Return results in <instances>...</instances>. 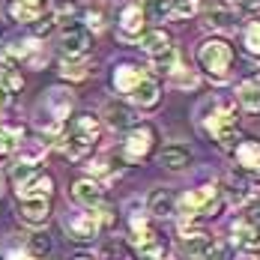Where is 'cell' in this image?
Returning a JSON list of instances; mask_svg holds the SVG:
<instances>
[{
	"label": "cell",
	"mask_w": 260,
	"mask_h": 260,
	"mask_svg": "<svg viewBox=\"0 0 260 260\" xmlns=\"http://www.w3.org/2000/svg\"><path fill=\"white\" fill-rule=\"evenodd\" d=\"M99 135H102L99 120H96L93 114H78V117L69 123V132L57 141V147H60V153L66 158L81 161V158L93 150V144L99 141Z\"/></svg>",
	"instance_id": "cell-1"
},
{
	"label": "cell",
	"mask_w": 260,
	"mask_h": 260,
	"mask_svg": "<svg viewBox=\"0 0 260 260\" xmlns=\"http://www.w3.org/2000/svg\"><path fill=\"white\" fill-rule=\"evenodd\" d=\"M198 63L201 69H207L215 81H224L231 75V63H234V48L224 39H207L198 48Z\"/></svg>",
	"instance_id": "cell-2"
},
{
	"label": "cell",
	"mask_w": 260,
	"mask_h": 260,
	"mask_svg": "<svg viewBox=\"0 0 260 260\" xmlns=\"http://www.w3.org/2000/svg\"><path fill=\"white\" fill-rule=\"evenodd\" d=\"M236 126H239V114H236V105H231V102L218 105V108L209 114V120H207V132L218 141V147H224V150L234 147Z\"/></svg>",
	"instance_id": "cell-3"
},
{
	"label": "cell",
	"mask_w": 260,
	"mask_h": 260,
	"mask_svg": "<svg viewBox=\"0 0 260 260\" xmlns=\"http://www.w3.org/2000/svg\"><path fill=\"white\" fill-rule=\"evenodd\" d=\"M111 212H114V209H108V207H96V209H87V212H78V215L66 224V228H69V236H72L75 242L93 239L102 228H108V224L114 221Z\"/></svg>",
	"instance_id": "cell-4"
},
{
	"label": "cell",
	"mask_w": 260,
	"mask_h": 260,
	"mask_svg": "<svg viewBox=\"0 0 260 260\" xmlns=\"http://www.w3.org/2000/svg\"><path fill=\"white\" fill-rule=\"evenodd\" d=\"M132 245H135V251H138L141 260H165V251H168L158 231H153L144 218L132 221Z\"/></svg>",
	"instance_id": "cell-5"
},
{
	"label": "cell",
	"mask_w": 260,
	"mask_h": 260,
	"mask_svg": "<svg viewBox=\"0 0 260 260\" xmlns=\"http://www.w3.org/2000/svg\"><path fill=\"white\" fill-rule=\"evenodd\" d=\"M215 209H218V188L215 185H201V188H191L188 194H182L180 201V209L188 221L191 218H198V215H215Z\"/></svg>",
	"instance_id": "cell-6"
},
{
	"label": "cell",
	"mask_w": 260,
	"mask_h": 260,
	"mask_svg": "<svg viewBox=\"0 0 260 260\" xmlns=\"http://www.w3.org/2000/svg\"><path fill=\"white\" fill-rule=\"evenodd\" d=\"M182 248H185L188 257H194V260H221L224 257L221 245H215V239L209 234H204V231H185Z\"/></svg>",
	"instance_id": "cell-7"
},
{
	"label": "cell",
	"mask_w": 260,
	"mask_h": 260,
	"mask_svg": "<svg viewBox=\"0 0 260 260\" xmlns=\"http://www.w3.org/2000/svg\"><path fill=\"white\" fill-rule=\"evenodd\" d=\"M153 141H156V135H153L150 126H135V129H129L126 141H123V156L129 161H141L153 150Z\"/></svg>",
	"instance_id": "cell-8"
},
{
	"label": "cell",
	"mask_w": 260,
	"mask_h": 260,
	"mask_svg": "<svg viewBox=\"0 0 260 260\" xmlns=\"http://www.w3.org/2000/svg\"><path fill=\"white\" fill-rule=\"evenodd\" d=\"M87 48H90V33L84 27H69L60 39V51L66 57H81V54H87Z\"/></svg>",
	"instance_id": "cell-9"
},
{
	"label": "cell",
	"mask_w": 260,
	"mask_h": 260,
	"mask_svg": "<svg viewBox=\"0 0 260 260\" xmlns=\"http://www.w3.org/2000/svg\"><path fill=\"white\" fill-rule=\"evenodd\" d=\"M51 188H54V182L48 174H36L33 180H27L21 182V185H15V191H18V198L21 201H33V198H51Z\"/></svg>",
	"instance_id": "cell-10"
},
{
	"label": "cell",
	"mask_w": 260,
	"mask_h": 260,
	"mask_svg": "<svg viewBox=\"0 0 260 260\" xmlns=\"http://www.w3.org/2000/svg\"><path fill=\"white\" fill-rule=\"evenodd\" d=\"M231 231H234L236 245H242V248H248V251L260 248V231H257V224H254L251 218H236Z\"/></svg>",
	"instance_id": "cell-11"
},
{
	"label": "cell",
	"mask_w": 260,
	"mask_h": 260,
	"mask_svg": "<svg viewBox=\"0 0 260 260\" xmlns=\"http://www.w3.org/2000/svg\"><path fill=\"white\" fill-rule=\"evenodd\" d=\"M72 198H75L78 204H84L87 209L102 207V188H99L96 180H78L72 185Z\"/></svg>",
	"instance_id": "cell-12"
},
{
	"label": "cell",
	"mask_w": 260,
	"mask_h": 260,
	"mask_svg": "<svg viewBox=\"0 0 260 260\" xmlns=\"http://www.w3.org/2000/svg\"><path fill=\"white\" fill-rule=\"evenodd\" d=\"M48 215H51V204L45 201V198H33V201H21V218H24L27 224H45L48 221Z\"/></svg>",
	"instance_id": "cell-13"
},
{
	"label": "cell",
	"mask_w": 260,
	"mask_h": 260,
	"mask_svg": "<svg viewBox=\"0 0 260 260\" xmlns=\"http://www.w3.org/2000/svg\"><path fill=\"white\" fill-rule=\"evenodd\" d=\"M207 24L212 27V30L228 33V30H234L236 27V12L228 6V3H215V6L207 12Z\"/></svg>",
	"instance_id": "cell-14"
},
{
	"label": "cell",
	"mask_w": 260,
	"mask_h": 260,
	"mask_svg": "<svg viewBox=\"0 0 260 260\" xmlns=\"http://www.w3.org/2000/svg\"><path fill=\"white\" fill-rule=\"evenodd\" d=\"M24 144V126H0V158H9Z\"/></svg>",
	"instance_id": "cell-15"
},
{
	"label": "cell",
	"mask_w": 260,
	"mask_h": 260,
	"mask_svg": "<svg viewBox=\"0 0 260 260\" xmlns=\"http://www.w3.org/2000/svg\"><path fill=\"white\" fill-rule=\"evenodd\" d=\"M147 78L141 69H135V66H120L117 72H114V87H117V93H123V96H129L132 90L141 84V81Z\"/></svg>",
	"instance_id": "cell-16"
},
{
	"label": "cell",
	"mask_w": 260,
	"mask_h": 260,
	"mask_svg": "<svg viewBox=\"0 0 260 260\" xmlns=\"http://www.w3.org/2000/svg\"><path fill=\"white\" fill-rule=\"evenodd\" d=\"M188 161H191V153L180 147V144H171V147H165L161 153H158V165H165V168H171V171H182V168H188Z\"/></svg>",
	"instance_id": "cell-17"
},
{
	"label": "cell",
	"mask_w": 260,
	"mask_h": 260,
	"mask_svg": "<svg viewBox=\"0 0 260 260\" xmlns=\"http://www.w3.org/2000/svg\"><path fill=\"white\" fill-rule=\"evenodd\" d=\"M141 48L150 54V57H161L165 51H171L174 45H171V36L165 30H150V33L141 36Z\"/></svg>",
	"instance_id": "cell-18"
},
{
	"label": "cell",
	"mask_w": 260,
	"mask_h": 260,
	"mask_svg": "<svg viewBox=\"0 0 260 260\" xmlns=\"http://www.w3.org/2000/svg\"><path fill=\"white\" fill-rule=\"evenodd\" d=\"M21 90V75L15 72V69H9V66H3L0 69V108H6V105L12 102V96Z\"/></svg>",
	"instance_id": "cell-19"
},
{
	"label": "cell",
	"mask_w": 260,
	"mask_h": 260,
	"mask_svg": "<svg viewBox=\"0 0 260 260\" xmlns=\"http://www.w3.org/2000/svg\"><path fill=\"white\" fill-rule=\"evenodd\" d=\"M9 15H12L15 21L33 24V21H39V15H42V3H36V0H15V3H9Z\"/></svg>",
	"instance_id": "cell-20"
},
{
	"label": "cell",
	"mask_w": 260,
	"mask_h": 260,
	"mask_svg": "<svg viewBox=\"0 0 260 260\" xmlns=\"http://www.w3.org/2000/svg\"><path fill=\"white\" fill-rule=\"evenodd\" d=\"M236 99L248 111H260V78H245L236 87Z\"/></svg>",
	"instance_id": "cell-21"
},
{
	"label": "cell",
	"mask_w": 260,
	"mask_h": 260,
	"mask_svg": "<svg viewBox=\"0 0 260 260\" xmlns=\"http://www.w3.org/2000/svg\"><path fill=\"white\" fill-rule=\"evenodd\" d=\"M144 9L141 6H126L123 9V15H120V30H123V36H138L141 30H144Z\"/></svg>",
	"instance_id": "cell-22"
},
{
	"label": "cell",
	"mask_w": 260,
	"mask_h": 260,
	"mask_svg": "<svg viewBox=\"0 0 260 260\" xmlns=\"http://www.w3.org/2000/svg\"><path fill=\"white\" fill-rule=\"evenodd\" d=\"M236 161L245 171H260V141H242L236 147Z\"/></svg>",
	"instance_id": "cell-23"
},
{
	"label": "cell",
	"mask_w": 260,
	"mask_h": 260,
	"mask_svg": "<svg viewBox=\"0 0 260 260\" xmlns=\"http://www.w3.org/2000/svg\"><path fill=\"white\" fill-rule=\"evenodd\" d=\"M129 99L132 102H138L141 108H150V105H156L158 102V84L153 78H144L135 90L129 93Z\"/></svg>",
	"instance_id": "cell-24"
},
{
	"label": "cell",
	"mask_w": 260,
	"mask_h": 260,
	"mask_svg": "<svg viewBox=\"0 0 260 260\" xmlns=\"http://www.w3.org/2000/svg\"><path fill=\"white\" fill-rule=\"evenodd\" d=\"M147 209H150L153 215H158V218L174 215V212H177V209H174V194H171V191H165V188H156V191L150 194V204H147Z\"/></svg>",
	"instance_id": "cell-25"
},
{
	"label": "cell",
	"mask_w": 260,
	"mask_h": 260,
	"mask_svg": "<svg viewBox=\"0 0 260 260\" xmlns=\"http://www.w3.org/2000/svg\"><path fill=\"white\" fill-rule=\"evenodd\" d=\"M48 105H51V117L63 123V117H69V111H72V96L66 90H51L48 93Z\"/></svg>",
	"instance_id": "cell-26"
},
{
	"label": "cell",
	"mask_w": 260,
	"mask_h": 260,
	"mask_svg": "<svg viewBox=\"0 0 260 260\" xmlns=\"http://www.w3.org/2000/svg\"><path fill=\"white\" fill-rule=\"evenodd\" d=\"M108 126L111 129H135V114H132L129 108H123V105H108Z\"/></svg>",
	"instance_id": "cell-27"
},
{
	"label": "cell",
	"mask_w": 260,
	"mask_h": 260,
	"mask_svg": "<svg viewBox=\"0 0 260 260\" xmlns=\"http://www.w3.org/2000/svg\"><path fill=\"white\" fill-rule=\"evenodd\" d=\"M144 15L153 18V21H165L171 18V0H144Z\"/></svg>",
	"instance_id": "cell-28"
},
{
	"label": "cell",
	"mask_w": 260,
	"mask_h": 260,
	"mask_svg": "<svg viewBox=\"0 0 260 260\" xmlns=\"http://www.w3.org/2000/svg\"><path fill=\"white\" fill-rule=\"evenodd\" d=\"M78 15V3L75 0H60V3H54L51 9V18L54 24H63V21H72Z\"/></svg>",
	"instance_id": "cell-29"
},
{
	"label": "cell",
	"mask_w": 260,
	"mask_h": 260,
	"mask_svg": "<svg viewBox=\"0 0 260 260\" xmlns=\"http://www.w3.org/2000/svg\"><path fill=\"white\" fill-rule=\"evenodd\" d=\"M51 251V239H48V234H33L30 239H27V254L30 257H45Z\"/></svg>",
	"instance_id": "cell-30"
},
{
	"label": "cell",
	"mask_w": 260,
	"mask_h": 260,
	"mask_svg": "<svg viewBox=\"0 0 260 260\" xmlns=\"http://www.w3.org/2000/svg\"><path fill=\"white\" fill-rule=\"evenodd\" d=\"M171 81H174L177 87H182V90H188V87H198V72L180 63V66H177V69L171 72Z\"/></svg>",
	"instance_id": "cell-31"
},
{
	"label": "cell",
	"mask_w": 260,
	"mask_h": 260,
	"mask_svg": "<svg viewBox=\"0 0 260 260\" xmlns=\"http://www.w3.org/2000/svg\"><path fill=\"white\" fill-rule=\"evenodd\" d=\"M42 156H45V144H39V141L21 144V161H24V165H36Z\"/></svg>",
	"instance_id": "cell-32"
},
{
	"label": "cell",
	"mask_w": 260,
	"mask_h": 260,
	"mask_svg": "<svg viewBox=\"0 0 260 260\" xmlns=\"http://www.w3.org/2000/svg\"><path fill=\"white\" fill-rule=\"evenodd\" d=\"M153 60H156L158 72H168V75H171V72L180 66V51H177V48H171V51H165L161 57H153Z\"/></svg>",
	"instance_id": "cell-33"
},
{
	"label": "cell",
	"mask_w": 260,
	"mask_h": 260,
	"mask_svg": "<svg viewBox=\"0 0 260 260\" xmlns=\"http://www.w3.org/2000/svg\"><path fill=\"white\" fill-rule=\"evenodd\" d=\"M245 48L251 54H260V18H254L245 27Z\"/></svg>",
	"instance_id": "cell-34"
},
{
	"label": "cell",
	"mask_w": 260,
	"mask_h": 260,
	"mask_svg": "<svg viewBox=\"0 0 260 260\" xmlns=\"http://www.w3.org/2000/svg\"><path fill=\"white\" fill-rule=\"evenodd\" d=\"M39 171H36V165H24V161H18L15 168H12V182L15 185H21V182H27V180H33Z\"/></svg>",
	"instance_id": "cell-35"
},
{
	"label": "cell",
	"mask_w": 260,
	"mask_h": 260,
	"mask_svg": "<svg viewBox=\"0 0 260 260\" xmlns=\"http://www.w3.org/2000/svg\"><path fill=\"white\" fill-rule=\"evenodd\" d=\"M194 0H171V18H188L194 15Z\"/></svg>",
	"instance_id": "cell-36"
},
{
	"label": "cell",
	"mask_w": 260,
	"mask_h": 260,
	"mask_svg": "<svg viewBox=\"0 0 260 260\" xmlns=\"http://www.w3.org/2000/svg\"><path fill=\"white\" fill-rule=\"evenodd\" d=\"M126 257V248L120 242H105L102 251H99V260H123Z\"/></svg>",
	"instance_id": "cell-37"
},
{
	"label": "cell",
	"mask_w": 260,
	"mask_h": 260,
	"mask_svg": "<svg viewBox=\"0 0 260 260\" xmlns=\"http://www.w3.org/2000/svg\"><path fill=\"white\" fill-rule=\"evenodd\" d=\"M60 75H63V78H72V81H81V78H87V66L63 63V66H60Z\"/></svg>",
	"instance_id": "cell-38"
},
{
	"label": "cell",
	"mask_w": 260,
	"mask_h": 260,
	"mask_svg": "<svg viewBox=\"0 0 260 260\" xmlns=\"http://www.w3.org/2000/svg\"><path fill=\"white\" fill-rule=\"evenodd\" d=\"M105 21H102V9H87V27H93V30H99Z\"/></svg>",
	"instance_id": "cell-39"
},
{
	"label": "cell",
	"mask_w": 260,
	"mask_h": 260,
	"mask_svg": "<svg viewBox=\"0 0 260 260\" xmlns=\"http://www.w3.org/2000/svg\"><path fill=\"white\" fill-rule=\"evenodd\" d=\"M87 168H90V174H108V171H111V168H108V158H105V156L93 158V161H90Z\"/></svg>",
	"instance_id": "cell-40"
},
{
	"label": "cell",
	"mask_w": 260,
	"mask_h": 260,
	"mask_svg": "<svg viewBox=\"0 0 260 260\" xmlns=\"http://www.w3.org/2000/svg\"><path fill=\"white\" fill-rule=\"evenodd\" d=\"M234 3H239L242 9H257L260 6V0H234Z\"/></svg>",
	"instance_id": "cell-41"
},
{
	"label": "cell",
	"mask_w": 260,
	"mask_h": 260,
	"mask_svg": "<svg viewBox=\"0 0 260 260\" xmlns=\"http://www.w3.org/2000/svg\"><path fill=\"white\" fill-rule=\"evenodd\" d=\"M236 260H257L254 254H242V257H236Z\"/></svg>",
	"instance_id": "cell-42"
},
{
	"label": "cell",
	"mask_w": 260,
	"mask_h": 260,
	"mask_svg": "<svg viewBox=\"0 0 260 260\" xmlns=\"http://www.w3.org/2000/svg\"><path fill=\"white\" fill-rule=\"evenodd\" d=\"M72 260H93V257H87V254H78V257H72Z\"/></svg>",
	"instance_id": "cell-43"
},
{
	"label": "cell",
	"mask_w": 260,
	"mask_h": 260,
	"mask_svg": "<svg viewBox=\"0 0 260 260\" xmlns=\"http://www.w3.org/2000/svg\"><path fill=\"white\" fill-rule=\"evenodd\" d=\"M0 33H3V27H0Z\"/></svg>",
	"instance_id": "cell-44"
},
{
	"label": "cell",
	"mask_w": 260,
	"mask_h": 260,
	"mask_svg": "<svg viewBox=\"0 0 260 260\" xmlns=\"http://www.w3.org/2000/svg\"><path fill=\"white\" fill-rule=\"evenodd\" d=\"M0 111H3V108H0Z\"/></svg>",
	"instance_id": "cell-45"
},
{
	"label": "cell",
	"mask_w": 260,
	"mask_h": 260,
	"mask_svg": "<svg viewBox=\"0 0 260 260\" xmlns=\"http://www.w3.org/2000/svg\"><path fill=\"white\" fill-rule=\"evenodd\" d=\"M36 3H39V0H36Z\"/></svg>",
	"instance_id": "cell-46"
}]
</instances>
